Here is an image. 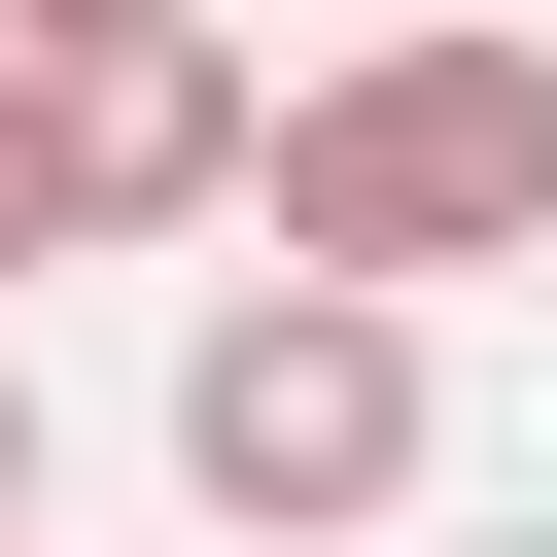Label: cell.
Listing matches in <instances>:
<instances>
[{"label":"cell","instance_id":"cell-5","mask_svg":"<svg viewBox=\"0 0 557 557\" xmlns=\"http://www.w3.org/2000/svg\"><path fill=\"white\" fill-rule=\"evenodd\" d=\"M0 557H35V348H0Z\"/></svg>","mask_w":557,"mask_h":557},{"label":"cell","instance_id":"cell-4","mask_svg":"<svg viewBox=\"0 0 557 557\" xmlns=\"http://www.w3.org/2000/svg\"><path fill=\"white\" fill-rule=\"evenodd\" d=\"M0 278H70V139H35V35H0Z\"/></svg>","mask_w":557,"mask_h":557},{"label":"cell","instance_id":"cell-1","mask_svg":"<svg viewBox=\"0 0 557 557\" xmlns=\"http://www.w3.org/2000/svg\"><path fill=\"white\" fill-rule=\"evenodd\" d=\"M244 244H278V278H348V313L522 278V244H557V35H348V70H278Z\"/></svg>","mask_w":557,"mask_h":557},{"label":"cell","instance_id":"cell-3","mask_svg":"<svg viewBox=\"0 0 557 557\" xmlns=\"http://www.w3.org/2000/svg\"><path fill=\"white\" fill-rule=\"evenodd\" d=\"M0 35H35L70 244H209V209L278 174V70H244V35H174V0H0Z\"/></svg>","mask_w":557,"mask_h":557},{"label":"cell","instance_id":"cell-2","mask_svg":"<svg viewBox=\"0 0 557 557\" xmlns=\"http://www.w3.org/2000/svg\"><path fill=\"white\" fill-rule=\"evenodd\" d=\"M418 453H453L418 313H348V278H209V313H174V487H209L244 557H348V522H418Z\"/></svg>","mask_w":557,"mask_h":557}]
</instances>
